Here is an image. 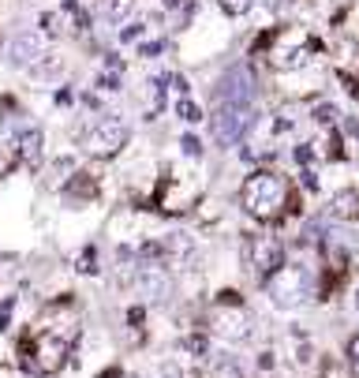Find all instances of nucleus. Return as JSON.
I'll return each instance as SVG.
<instances>
[{
    "mask_svg": "<svg viewBox=\"0 0 359 378\" xmlns=\"http://www.w3.org/2000/svg\"><path fill=\"white\" fill-rule=\"evenodd\" d=\"M356 307H359V292H356Z\"/></svg>",
    "mask_w": 359,
    "mask_h": 378,
    "instance_id": "nucleus-27",
    "label": "nucleus"
},
{
    "mask_svg": "<svg viewBox=\"0 0 359 378\" xmlns=\"http://www.w3.org/2000/svg\"><path fill=\"white\" fill-rule=\"evenodd\" d=\"M131 285L139 288L146 300H154V303H161V300H169V296H172V277H169V270L146 266V262H135Z\"/></svg>",
    "mask_w": 359,
    "mask_h": 378,
    "instance_id": "nucleus-9",
    "label": "nucleus"
},
{
    "mask_svg": "<svg viewBox=\"0 0 359 378\" xmlns=\"http://www.w3.org/2000/svg\"><path fill=\"white\" fill-rule=\"evenodd\" d=\"M64 364H68V341L64 337L45 329L34 341H27V367H34L42 375H57Z\"/></svg>",
    "mask_w": 359,
    "mask_h": 378,
    "instance_id": "nucleus-6",
    "label": "nucleus"
},
{
    "mask_svg": "<svg viewBox=\"0 0 359 378\" xmlns=\"http://www.w3.org/2000/svg\"><path fill=\"white\" fill-rule=\"evenodd\" d=\"M310 292H315V277H310V270L303 266V262H284L277 273L266 277V296L274 300V307H281V311L303 307V303L310 300Z\"/></svg>",
    "mask_w": 359,
    "mask_h": 378,
    "instance_id": "nucleus-2",
    "label": "nucleus"
},
{
    "mask_svg": "<svg viewBox=\"0 0 359 378\" xmlns=\"http://www.w3.org/2000/svg\"><path fill=\"white\" fill-rule=\"evenodd\" d=\"M12 142H15V158H19L23 165H38V162H42V154H45V135H42V127H38V124L19 127Z\"/></svg>",
    "mask_w": 359,
    "mask_h": 378,
    "instance_id": "nucleus-12",
    "label": "nucleus"
},
{
    "mask_svg": "<svg viewBox=\"0 0 359 378\" xmlns=\"http://www.w3.org/2000/svg\"><path fill=\"white\" fill-rule=\"evenodd\" d=\"M330 214L337 217V221H356L359 217V195L356 191H337L330 203Z\"/></svg>",
    "mask_w": 359,
    "mask_h": 378,
    "instance_id": "nucleus-14",
    "label": "nucleus"
},
{
    "mask_svg": "<svg viewBox=\"0 0 359 378\" xmlns=\"http://www.w3.org/2000/svg\"><path fill=\"white\" fill-rule=\"evenodd\" d=\"M142 34H146V23H131V27H127L120 38H124V42H139Z\"/></svg>",
    "mask_w": 359,
    "mask_h": 378,
    "instance_id": "nucleus-23",
    "label": "nucleus"
},
{
    "mask_svg": "<svg viewBox=\"0 0 359 378\" xmlns=\"http://www.w3.org/2000/svg\"><path fill=\"white\" fill-rule=\"evenodd\" d=\"M217 8L225 15H247L254 8V0H217Z\"/></svg>",
    "mask_w": 359,
    "mask_h": 378,
    "instance_id": "nucleus-18",
    "label": "nucleus"
},
{
    "mask_svg": "<svg viewBox=\"0 0 359 378\" xmlns=\"http://www.w3.org/2000/svg\"><path fill=\"white\" fill-rule=\"evenodd\" d=\"M183 352H187L191 360H206L210 356V341H206V333H191L187 341H183Z\"/></svg>",
    "mask_w": 359,
    "mask_h": 378,
    "instance_id": "nucleus-16",
    "label": "nucleus"
},
{
    "mask_svg": "<svg viewBox=\"0 0 359 378\" xmlns=\"http://www.w3.org/2000/svg\"><path fill=\"white\" fill-rule=\"evenodd\" d=\"M348 367H352V375L359 378V333L348 341Z\"/></svg>",
    "mask_w": 359,
    "mask_h": 378,
    "instance_id": "nucleus-21",
    "label": "nucleus"
},
{
    "mask_svg": "<svg viewBox=\"0 0 359 378\" xmlns=\"http://www.w3.org/2000/svg\"><path fill=\"white\" fill-rule=\"evenodd\" d=\"M98 4V15L105 23H127L135 12V0H94Z\"/></svg>",
    "mask_w": 359,
    "mask_h": 378,
    "instance_id": "nucleus-13",
    "label": "nucleus"
},
{
    "mask_svg": "<svg viewBox=\"0 0 359 378\" xmlns=\"http://www.w3.org/2000/svg\"><path fill=\"white\" fill-rule=\"evenodd\" d=\"M277 38H281V45H274V49H269V64H274L277 71H296V68H303V64H310V53L318 49V45H310V38L300 34L296 27H284Z\"/></svg>",
    "mask_w": 359,
    "mask_h": 378,
    "instance_id": "nucleus-7",
    "label": "nucleus"
},
{
    "mask_svg": "<svg viewBox=\"0 0 359 378\" xmlns=\"http://www.w3.org/2000/svg\"><path fill=\"white\" fill-rule=\"evenodd\" d=\"M284 199H289L284 180L277 173H266V168H254L243 180V191H239V203L254 221H277L284 214Z\"/></svg>",
    "mask_w": 359,
    "mask_h": 378,
    "instance_id": "nucleus-1",
    "label": "nucleus"
},
{
    "mask_svg": "<svg viewBox=\"0 0 359 378\" xmlns=\"http://www.w3.org/2000/svg\"><path fill=\"white\" fill-rule=\"evenodd\" d=\"M127 124L113 112H101L98 120H90V124L83 127V135H79V142H83V150L90 158H116L120 150L127 147Z\"/></svg>",
    "mask_w": 359,
    "mask_h": 378,
    "instance_id": "nucleus-3",
    "label": "nucleus"
},
{
    "mask_svg": "<svg viewBox=\"0 0 359 378\" xmlns=\"http://www.w3.org/2000/svg\"><path fill=\"white\" fill-rule=\"evenodd\" d=\"M180 150L187 158H202V142H198V135H183L180 139Z\"/></svg>",
    "mask_w": 359,
    "mask_h": 378,
    "instance_id": "nucleus-20",
    "label": "nucleus"
},
{
    "mask_svg": "<svg viewBox=\"0 0 359 378\" xmlns=\"http://www.w3.org/2000/svg\"><path fill=\"white\" fill-rule=\"evenodd\" d=\"M154 378H191V375H187V371H180L176 364H169V367H161V371H157Z\"/></svg>",
    "mask_w": 359,
    "mask_h": 378,
    "instance_id": "nucleus-24",
    "label": "nucleus"
},
{
    "mask_svg": "<svg viewBox=\"0 0 359 378\" xmlns=\"http://www.w3.org/2000/svg\"><path fill=\"white\" fill-rule=\"evenodd\" d=\"M161 4H165V8H180L183 0H161Z\"/></svg>",
    "mask_w": 359,
    "mask_h": 378,
    "instance_id": "nucleus-26",
    "label": "nucleus"
},
{
    "mask_svg": "<svg viewBox=\"0 0 359 378\" xmlns=\"http://www.w3.org/2000/svg\"><path fill=\"white\" fill-rule=\"evenodd\" d=\"M30 71H34V79H60L64 75V60H60L57 53H45Z\"/></svg>",
    "mask_w": 359,
    "mask_h": 378,
    "instance_id": "nucleus-15",
    "label": "nucleus"
},
{
    "mask_svg": "<svg viewBox=\"0 0 359 378\" xmlns=\"http://www.w3.org/2000/svg\"><path fill=\"white\" fill-rule=\"evenodd\" d=\"M315 120H318V124H333V120H337V109H333V105H318Z\"/></svg>",
    "mask_w": 359,
    "mask_h": 378,
    "instance_id": "nucleus-22",
    "label": "nucleus"
},
{
    "mask_svg": "<svg viewBox=\"0 0 359 378\" xmlns=\"http://www.w3.org/2000/svg\"><path fill=\"white\" fill-rule=\"evenodd\" d=\"M42 27H45V34H64V15L60 12L42 15Z\"/></svg>",
    "mask_w": 359,
    "mask_h": 378,
    "instance_id": "nucleus-19",
    "label": "nucleus"
},
{
    "mask_svg": "<svg viewBox=\"0 0 359 378\" xmlns=\"http://www.w3.org/2000/svg\"><path fill=\"white\" fill-rule=\"evenodd\" d=\"M42 56H45V34L42 30H23V34H15L12 45H8V60H12L15 68H34Z\"/></svg>",
    "mask_w": 359,
    "mask_h": 378,
    "instance_id": "nucleus-10",
    "label": "nucleus"
},
{
    "mask_svg": "<svg viewBox=\"0 0 359 378\" xmlns=\"http://www.w3.org/2000/svg\"><path fill=\"white\" fill-rule=\"evenodd\" d=\"M176 112H180V120H187V124H198V120H202V109H198L191 98H180L176 101Z\"/></svg>",
    "mask_w": 359,
    "mask_h": 378,
    "instance_id": "nucleus-17",
    "label": "nucleus"
},
{
    "mask_svg": "<svg viewBox=\"0 0 359 378\" xmlns=\"http://www.w3.org/2000/svg\"><path fill=\"white\" fill-rule=\"evenodd\" d=\"M243 266L251 277H258V281H266L269 273H277L284 266V247H281V240H274V236H247L243 240Z\"/></svg>",
    "mask_w": 359,
    "mask_h": 378,
    "instance_id": "nucleus-4",
    "label": "nucleus"
},
{
    "mask_svg": "<svg viewBox=\"0 0 359 378\" xmlns=\"http://www.w3.org/2000/svg\"><path fill=\"white\" fill-rule=\"evenodd\" d=\"M251 326H254V318L247 315L243 307H221L217 315H213V333L232 341V344L247 341V337H251Z\"/></svg>",
    "mask_w": 359,
    "mask_h": 378,
    "instance_id": "nucleus-11",
    "label": "nucleus"
},
{
    "mask_svg": "<svg viewBox=\"0 0 359 378\" xmlns=\"http://www.w3.org/2000/svg\"><path fill=\"white\" fill-rule=\"evenodd\" d=\"M251 94H254V75L247 64H232L217 79V105H251Z\"/></svg>",
    "mask_w": 359,
    "mask_h": 378,
    "instance_id": "nucleus-8",
    "label": "nucleus"
},
{
    "mask_svg": "<svg viewBox=\"0 0 359 378\" xmlns=\"http://www.w3.org/2000/svg\"><path fill=\"white\" fill-rule=\"evenodd\" d=\"M210 120H213V139H217L221 147H236V142L254 127L258 112L251 105H217V112H213Z\"/></svg>",
    "mask_w": 359,
    "mask_h": 378,
    "instance_id": "nucleus-5",
    "label": "nucleus"
},
{
    "mask_svg": "<svg viewBox=\"0 0 359 378\" xmlns=\"http://www.w3.org/2000/svg\"><path fill=\"white\" fill-rule=\"evenodd\" d=\"M345 127H348V131H352L356 139H359V120H345Z\"/></svg>",
    "mask_w": 359,
    "mask_h": 378,
    "instance_id": "nucleus-25",
    "label": "nucleus"
}]
</instances>
